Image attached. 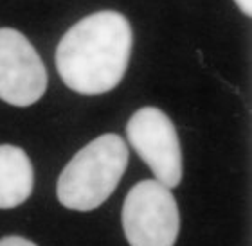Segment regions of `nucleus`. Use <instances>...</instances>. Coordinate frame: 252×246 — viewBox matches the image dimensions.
<instances>
[{
  "instance_id": "obj_1",
  "label": "nucleus",
  "mask_w": 252,
  "mask_h": 246,
  "mask_svg": "<svg viewBox=\"0 0 252 246\" xmlns=\"http://www.w3.org/2000/svg\"><path fill=\"white\" fill-rule=\"evenodd\" d=\"M130 22L117 11L85 16L68 29L56 49V68L68 88L99 95L116 88L130 61Z\"/></svg>"
},
{
  "instance_id": "obj_2",
  "label": "nucleus",
  "mask_w": 252,
  "mask_h": 246,
  "mask_svg": "<svg viewBox=\"0 0 252 246\" xmlns=\"http://www.w3.org/2000/svg\"><path fill=\"white\" fill-rule=\"evenodd\" d=\"M128 165V147L117 133H105L79 149L56 184L60 203L70 210H94L116 191Z\"/></svg>"
},
{
  "instance_id": "obj_3",
  "label": "nucleus",
  "mask_w": 252,
  "mask_h": 246,
  "mask_svg": "<svg viewBox=\"0 0 252 246\" xmlns=\"http://www.w3.org/2000/svg\"><path fill=\"white\" fill-rule=\"evenodd\" d=\"M123 228L131 246H173L180 216L169 187L157 180L133 185L123 205Z\"/></svg>"
},
{
  "instance_id": "obj_4",
  "label": "nucleus",
  "mask_w": 252,
  "mask_h": 246,
  "mask_svg": "<svg viewBox=\"0 0 252 246\" xmlns=\"http://www.w3.org/2000/svg\"><path fill=\"white\" fill-rule=\"evenodd\" d=\"M126 135L137 155L150 165L157 182L177 187L182 180V149L173 122L162 110L146 106L126 124Z\"/></svg>"
},
{
  "instance_id": "obj_5",
  "label": "nucleus",
  "mask_w": 252,
  "mask_h": 246,
  "mask_svg": "<svg viewBox=\"0 0 252 246\" xmlns=\"http://www.w3.org/2000/svg\"><path fill=\"white\" fill-rule=\"evenodd\" d=\"M47 90V70L40 54L20 31L0 27V99L31 106Z\"/></svg>"
},
{
  "instance_id": "obj_6",
  "label": "nucleus",
  "mask_w": 252,
  "mask_h": 246,
  "mask_svg": "<svg viewBox=\"0 0 252 246\" xmlns=\"http://www.w3.org/2000/svg\"><path fill=\"white\" fill-rule=\"evenodd\" d=\"M34 173L27 153L18 146H0V209H15L32 192Z\"/></svg>"
},
{
  "instance_id": "obj_7",
  "label": "nucleus",
  "mask_w": 252,
  "mask_h": 246,
  "mask_svg": "<svg viewBox=\"0 0 252 246\" xmlns=\"http://www.w3.org/2000/svg\"><path fill=\"white\" fill-rule=\"evenodd\" d=\"M0 246H36L32 241L26 239L20 236H7L4 239H0Z\"/></svg>"
},
{
  "instance_id": "obj_8",
  "label": "nucleus",
  "mask_w": 252,
  "mask_h": 246,
  "mask_svg": "<svg viewBox=\"0 0 252 246\" xmlns=\"http://www.w3.org/2000/svg\"><path fill=\"white\" fill-rule=\"evenodd\" d=\"M234 2L242 9V13H245L247 16L252 15V0H234Z\"/></svg>"
}]
</instances>
